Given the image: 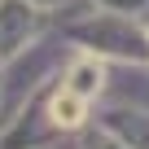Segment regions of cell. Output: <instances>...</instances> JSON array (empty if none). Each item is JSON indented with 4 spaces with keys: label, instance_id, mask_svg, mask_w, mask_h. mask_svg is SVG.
Wrapping results in <instances>:
<instances>
[{
    "label": "cell",
    "instance_id": "6da1fadb",
    "mask_svg": "<svg viewBox=\"0 0 149 149\" xmlns=\"http://www.w3.org/2000/svg\"><path fill=\"white\" fill-rule=\"evenodd\" d=\"M48 114H53V123H57V127H79V123L88 118V97H79V92L61 88V92L53 97Z\"/></svg>",
    "mask_w": 149,
    "mask_h": 149
}]
</instances>
